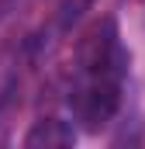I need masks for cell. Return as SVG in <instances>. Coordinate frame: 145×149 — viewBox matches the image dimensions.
Instances as JSON below:
<instances>
[{
	"mask_svg": "<svg viewBox=\"0 0 145 149\" xmlns=\"http://www.w3.org/2000/svg\"><path fill=\"white\" fill-rule=\"evenodd\" d=\"M128 76V52L121 45L117 24L104 17L97 21L83 45H79V70L76 83L69 87V111L72 121L86 132H100L121 111V90Z\"/></svg>",
	"mask_w": 145,
	"mask_h": 149,
	"instance_id": "6da1fadb",
	"label": "cell"
},
{
	"mask_svg": "<svg viewBox=\"0 0 145 149\" xmlns=\"http://www.w3.org/2000/svg\"><path fill=\"white\" fill-rule=\"evenodd\" d=\"M72 142H76V128L72 121H62V118H45L24 135L28 149H66Z\"/></svg>",
	"mask_w": 145,
	"mask_h": 149,
	"instance_id": "7a4b0ae2",
	"label": "cell"
}]
</instances>
